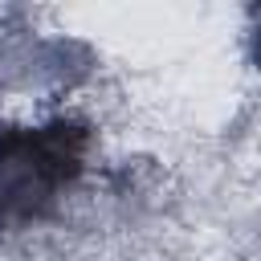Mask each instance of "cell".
<instances>
[{
  "mask_svg": "<svg viewBox=\"0 0 261 261\" xmlns=\"http://www.w3.org/2000/svg\"><path fill=\"white\" fill-rule=\"evenodd\" d=\"M82 151L86 130L73 122L0 135V232L37 220L57 200V192L77 179Z\"/></svg>",
  "mask_w": 261,
  "mask_h": 261,
  "instance_id": "obj_1",
  "label": "cell"
},
{
  "mask_svg": "<svg viewBox=\"0 0 261 261\" xmlns=\"http://www.w3.org/2000/svg\"><path fill=\"white\" fill-rule=\"evenodd\" d=\"M253 53H257V65H261V29H257V37H253Z\"/></svg>",
  "mask_w": 261,
  "mask_h": 261,
  "instance_id": "obj_2",
  "label": "cell"
}]
</instances>
